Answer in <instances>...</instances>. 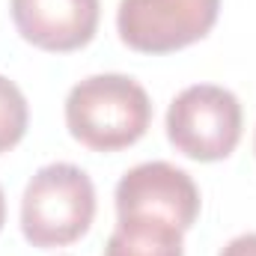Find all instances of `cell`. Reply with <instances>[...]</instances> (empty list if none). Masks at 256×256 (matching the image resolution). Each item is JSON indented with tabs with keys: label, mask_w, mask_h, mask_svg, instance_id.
<instances>
[{
	"label": "cell",
	"mask_w": 256,
	"mask_h": 256,
	"mask_svg": "<svg viewBox=\"0 0 256 256\" xmlns=\"http://www.w3.org/2000/svg\"><path fill=\"white\" fill-rule=\"evenodd\" d=\"M152 122L146 90L128 74H92L66 96L68 134L92 152H120L134 146Z\"/></svg>",
	"instance_id": "cell-1"
},
{
	"label": "cell",
	"mask_w": 256,
	"mask_h": 256,
	"mask_svg": "<svg viewBox=\"0 0 256 256\" xmlns=\"http://www.w3.org/2000/svg\"><path fill=\"white\" fill-rule=\"evenodd\" d=\"M96 218V185L74 164H45L21 196V232L33 248H66L90 232Z\"/></svg>",
	"instance_id": "cell-2"
},
{
	"label": "cell",
	"mask_w": 256,
	"mask_h": 256,
	"mask_svg": "<svg viewBox=\"0 0 256 256\" xmlns=\"http://www.w3.org/2000/svg\"><path fill=\"white\" fill-rule=\"evenodd\" d=\"M244 114L236 92L218 84L185 86L167 108V140L194 161H224L242 140Z\"/></svg>",
	"instance_id": "cell-3"
},
{
	"label": "cell",
	"mask_w": 256,
	"mask_h": 256,
	"mask_svg": "<svg viewBox=\"0 0 256 256\" xmlns=\"http://www.w3.org/2000/svg\"><path fill=\"white\" fill-rule=\"evenodd\" d=\"M220 0H120L116 30L131 51L173 54L206 39Z\"/></svg>",
	"instance_id": "cell-4"
},
{
	"label": "cell",
	"mask_w": 256,
	"mask_h": 256,
	"mask_svg": "<svg viewBox=\"0 0 256 256\" xmlns=\"http://www.w3.org/2000/svg\"><path fill=\"white\" fill-rule=\"evenodd\" d=\"M120 218H158L182 232L200 218V188L170 161H146L131 167L116 185Z\"/></svg>",
	"instance_id": "cell-5"
},
{
	"label": "cell",
	"mask_w": 256,
	"mask_h": 256,
	"mask_svg": "<svg viewBox=\"0 0 256 256\" xmlns=\"http://www.w3.org/2000/svg\"><path fill=\"white\" fill-rule=\"evenodd\" d=\"M12 21L24 42L66 54L92 42L98 30V0H9Z\"/></svg>",
	"instance_id": "cell-6"
},
{
	"label": "cell",
	"mask_w": 256,
	"mask_h": 256,
	"mask_svg": "<svg viewBox=\"0 0 256 256\" xmlns=\"http://www.w3.org/2000/svg\"><path fill=\"white\" fill-rule=\"evenodd\" d=\"M104 256H185L182 230L158 218H120Z\"/></svg>",
	"instance_id": "cell-7"
},
{
	"label": "cell",
	"mask_w": 256,
	"mask_h": 256,
	"mask_svg": "<svg viewBox=\"0 0 256 256\" xmlns=\"http://www.w3.org/2000/svg\"><path fill=\"white\" fill-rule=\"evenodd\" d=\"M27 122H30V108L24 92L18 90V84L0 74V155L24 140Z\"/></svg>",
	"instance_id": "cell-8"
},
{
	"label": "cell",
	"mask_w": 256,
	"mask_h": 256,
	"mask_svg": "<svg viewBox=\"0 0 256 256\" xmlns=\"http://www.w3.org/2000/svg\"><path fill=\"white\" fill-rule=\"evenodd\" d=\"M218 256H256V232L236 236L232 242H226V248Z\"/></svg>",
	"instance_id": "cell-9"
},
{
	"label": "cell",
	"mask_w": 256,
	"mask_h": 256,
	"mask_svg": "<svg viewBox=\"0 0 256 256\" xmlns=\"http://www.w3.org/2000/svg\"><path fill=\"white\" fill-rule=\"evenodd\" d=\"M6 224V196H3V188H0V230Z\"/></svg>",
	"instance_id": "cell-10"
},
{
	"label": "cell",
	"mask_w": 256,
	"mask_h": 256,
	"mask_svg": "<svg viewBox=\"0 0 256 256\" xmlns=\"http://www.w3.org/2000/svg\"><path fill=\"white\" fill-rule=\"evenodd\" d=\"M254 149H256V137H254Z\"/></svg>",
	"instance_id": "cell-11"
}]
</instances>
